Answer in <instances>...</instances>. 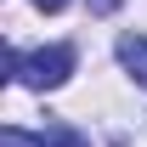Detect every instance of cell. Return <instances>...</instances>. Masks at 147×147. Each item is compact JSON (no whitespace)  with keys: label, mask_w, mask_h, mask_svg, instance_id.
Here are the masks:
<instances>
[{"label":"cell","mask_w":147,"mask_h":147,"mask_svg":"<svg viewBox=\"0 0 147 147\" xmlns=\"http://www.w3.org/2000/svg\"><path fill=\"white\" fill-rule=\"evenodd\" d=\"M40 147H91V142H85V136H79L74 125H45V136H40Z\"/></svg>","instance_id":"3"},{"label":"cell","mask_w":147,"mask_h":147,"mask_svg":"<svg viewBox=\"0 0 147 147\" xmlns=\"http://www.w3.org/2000/svg\"><path fill=\"white\" fill-rule=\"evenodd\" d=\"M91 11H102V17H108V11H119V0H91Z\"/></svg>","instance_id":"5"},{"label":"cell","mask_w":147,"mask_h":147,"mask_svg":"<svg viewBox=\"0 0 147 147\" xmlns=\"http://www.w3.org/2000/svg\"><path fill=\"white\" fill-rule=\"evenodd\" d=\"M40 11H62V6H68V0H34Z\"/></svg>","instance_id":"6"},{"label":"cell","mask_w":147,"mask_h":147,"mask_svg":"<svg viewBox=\"0 0 147 147\" xmlns=\"http://www.w3.org/2000/svg\"><path fill=\"white\" fill-rule=\"evenodd\" d=\"M6 68H11V79L28 85V91H57L74 74V45H45V51H34V57L6 51Z\"/></svg>","instance_id":"1"},{"label":"cell","mask_w":147,"mask_h":147,"mask_svg":"<svg viewBox=\"0 0 147 147\" xmlns=\"http://www.w3.org/2000/svg\"><path fill=\"white\" fill-rule=\"evenodd\" d=\"M119 62H125L130 79L147 91V34H119Z\"/></svg>","instance_id":"2"},{"label":"cell","mask_w":147,"mask_h":147,"mask_svg":"<svg viewBox=\"0 0 147 147\" xmlns=\"http://www.w3.org/2000/svg\"><path fill=\"white\" fill-rule=\"evenodd\" d=\"M0 147H40V136H28V130H17V125H6V130H0Z\"/></svg>","instance_id":"4"}]
</instances>
